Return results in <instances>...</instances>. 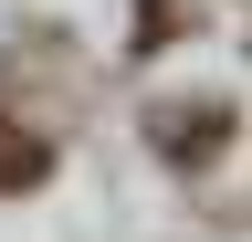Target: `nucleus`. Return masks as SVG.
<instances>
[{"mask_svg": "<svg viewBox=\"0 0 252 242\" xmlns=\"http://www.w3.org/2000/svg\"><path fill=\"white\" fill-rule=\"evenodd\" d=\"M147 137H158V158L200 169V158H220V147L242 137V116L220 105V95H210V105H158V116H147Z\"/></svg>", "mask_w": 252, "mask_h": 242, "instance_id": "nucleus-1", "label": "nucleus"}, {"mask_svg": "<svg viewBox=\"0 0 252 242\" xmlns=\"http://www.w3.org/2000/svg\"><path fill=\"white\" fill-rule=\"evenodd\" d=\"M189 32V0H137V21H126V53H168Z\"/></svg>", "mask_w": 252, "mask_h": 242, "instance_id": "nucleus-3", "label": "nucleus"}, {"mask_svg": "<svg viewBox=\"0 0 252 242\" xmlns=\"http://www.w3.org/2000/svg\"><path fill=\"white\" fill-rule=\"evenodd\" d=\"M42 179H53V137H42V127H21V116H0V200L42 190Z\"/></svg>", "mask_w": 252, "mask_h": 242, "instance_id": "nucleus-2", "label": "nucleus"}]
</instances>
